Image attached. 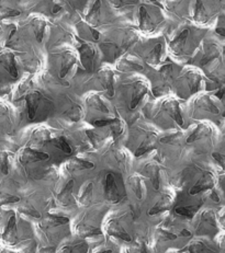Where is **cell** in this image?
I'll list each match as a JSON object with an SVG mask.
<instances>
[{"instance_id": "cell-9", "label": "cell", "mask_w": 225, "mask_h": 253, "mask_svg": "<svg viewBox=\"0 0 225 253\" xmlns=\"http://www.w3.org/2000/svg\"><path fill=\"white\" fill-rule=\"evenodd\" d=\"M190 226L193 237H206L217 239L223 231L218 219V210L211 206L201 207L192 215Z\"/></svg>"}, {"instance_id": "cell-13", "label": "cell", "mask_w": 225, "mask_h": 253, "mask_svg": "<svg viewBox=\"0 0 225 253\" xmlns=\"http://www.w3.org/2000/svg\"><path fill=\"white\" fill-rule=\"evenodd\" d=\"M217 244H218V249L219 253H225V231H222L217 237Z\"/></svg>"}, {"instance_id": "cell-14", "label": "cell", "mask_w": 225, "mask_h": 253, "mask_svg": "<svg viewBox=\"0 0 225 253\" xmlns=\"http://www.w3.org/2000/svg\"><path fill=\"white\" fill-rule=\"evenodd\" d=\"M224 146H225V131H224ZM223 155H225V153Z\"/></svg>"}, {"instance_id": "cell-4", "label": "cell", "mask_w": 225, "mask_h": 253, "mask_svg": "<svg viewBox=\"0 0 225 253\" xmlns=\"http://www.w3.org/2000/svg\"><path fill=\"white\" fill-rule=\"evenodd\" d=\"M137 220L135 210L129 202L111 207L105 217L102 232L106 239L123 247L137 238Z\"/></svg>"}, {"instance_id": "cell-6", "label": "cell", "mask_w": 225, "mask_h": 253, "mask_svg": "<svg viewBox=\"0 0 225 253\" xmlns=\"http://www.w3.org/2000/svg\"><path fill=\"white\" fill-rule=\"evenodd\" d=\"M19 194L13 207L33 224L53 211L52 190L40 186V184L25 185V190Z\"/></svg>"}, {"instance_id": "cell-3", "label": "cell", "mask_w": 225, "mask_h": 253, "mask_svg": "<svg viewBox=\"0 0 225 253\" xmlns=\"http://www.w3.org/2000/svg\"><path fill=\"white\" fill-rule=\"evenodd\" d=\"M193 238L190 219L178 212H169L155 226L152 236V249L156 253L182 250Z\"/></svg>"}, {"instance_id": "cell-10", "label": "cell", "mask_w": 225, "mask_h": 253, "mask_svg": "<svg viewBox=\"0 0 225 253\" xmlns=\"http://www.w3.org/2000/svg\"><path fill=\"white\" fill-rule=\"evenodd\" d=\"M181 251L183 253H219L217 240L206 237H193Z\"/></svg>"}, {"instance_id": "cell-1", "label": "cell", "mask_w": 225, "mask_h": 253, "mask_svg": "<svg viewBox=\"0 0 225 253\" xmlns=\"http://www.w3.org/2000/svg\"><path fill=\"white\" fill-rule=\"evenodd\" d=\"M95 165L88 160L75 159L60 169L52 190L53 209L57 214L74 217L79 211L78 196L83 185L93 178Z\"/></svg>"}, {"instance_id": "cell-12", "label": "cell", "mask_w": 225, "mask_h": 253, "mask_svg": "<svg viewBox=\"0 0 225 253\" xmlns=\"http://www.w3.org/2000/svg\"><path fill=\"white\" fill-rule=\"evenodd\" d=\"M218 219L222 230L225 231V204L221 205L218 209Z\"/></svg>"}, {"instance_id": "cell-8", "label": "cell", "mask_w": 225, "mask_h": 253, "mask_svg": "<svg viewBox=\"0 0 225 253\" xmlns=\"http://www.w3.org/2000/svg\"><path fill=\"white\" fill-rule=\"evenodd\" d=\"M110 209L111 206L108 204L98 203L79 210L77 214L71 217L73 236L88 241L104 236L102 227Z\"/></svg>"}, {"instance_id": "cell-2", "label": "cell", "mask_w": 225, "mask_h": 253, "mask_svg": "<svg viewBox=\"0 0 225 253\" xmlns=\"http://www.w3.org/2000/svg\"><path fill=\"white\" fill-rule=\"evenodd\" d=\"M1 241L2 247L16 252L33 253L38 249L33 222L24 218L13 206H2Z\"/></svg>"}, {"instance_id": "cell-7", "label": "cell", "mask_w": 225, "mask_h": 253, "mask_svg": "<svg viewBox=\"0 0 225 253\" xmlns=\"http://www.w3.org/2000/svg\"><path fill=\"white\" fill-rule=\"evenodd\" d=\"M51 168V156L43 151L28 147L14 161V173L19 184H39L48 175Z\"/></svg>"}, {"instance_id": "cell-5", "label": "cell", "mask_w": 225, "mask_h": 253, "mask_svg": "<svg viewBox=\"0 0 225 253\" xmlns=\"http://www.w3.org/2000/svg\"><path fill=\"white\" fill-rule=\"evenodd\" d=\"M35 237L40 249H54L73 237L71 218L67 216L50 212L44 218L33 224Z\"/></svg>"}, {"instance_id": "cell-11", "label": "cell", "mask_w": 225, "mask_h": 253, "mask_svg": "<svg viewBox=\"0 0 225 253\" xmlns=\"http://www.w3.org/2000/svg\"><path fill=\"white\" fill-rule=\"evenodd\" d=\"M214 189L218 192L222 203L225 204V167L221 171L214 173Z\"/></svg>"}]
</instances>
